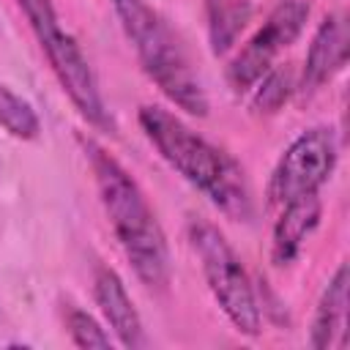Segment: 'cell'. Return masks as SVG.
I'll return each mask as SVG.
<instances>
[{
    "instance_id": "cell-1",
    "label": "cell",
    "mask_w": 350,
    "mask_h": 350,
    "mask_svg": "<svg viewBox=\"0 0 350 350\" xmlns=\"http://www.w3.org/2000/svg\"><path fill=\"white\" fill-rule=\"evenodd\" d=\"M139 126L161 159L200 189L224 216L232 221L252 219V189L246 172L227 150L216 148L161 107H142Z\"/></svg>"
},
{
    "instance_id": "cell-2",
    "label": "cell",
    "mask_w": 350,
    "mask_h": 350,
    "mask_svg": "<svg viewBox=\"0 0 350 350\" xmlns=\"http://www.w3.org/2000/svg\"><path fill=\"white\" fill-rule=\"evenodd\" d=\"M82 148L90 159L104 213L134 273L148 287H164L170 282V249L142 189L129 175V170L101 145H96L93 139H82Z\"/></svg>"
},
{
    "instance_id": "cell-3",
    "label": "cell",
    "mask_w": 350,
    "mask_h": 350,
    "mask_svg": "<svg viewBox=\"0 0 350 350\" xmlns=\"http://www.w3.org/2000/svg\"><path fill=\"white\" fill-rule=\"evenodd\" d=\"M112 5L145 74L159 90L189 115H208L205 88L170 22L145 0H112Z\"/></svg>"
},
{
    "instance_id": "cell-4",
    "label": "cell",
    "mask_w": 350,
    "mask_h": 350,
    "mask_svg": "<svg viewBox=\"0 0 350 350\" xmlns=\"http://www.w3.org/2000/svg\"><path fill=\"white\" fill-rule=\"evenodd\" d=\"M16 3L25 11L60 88L68 93V98L82 112V118H88L98 129H112V118L104 107L96 74L88 57L82 55L79 44L74 41V36L60 25L52 0H16Z\"/></svg>"
},
{
    "instance_id": "cell-5",
    "label": "cell",
    "mask_w": 350,
    "mask_h": 350,
    "mask_svg": "<svg viewBox=\"0 0 350 350\" xmlns=\"http://www.w3.org/2000/svg\"><path fill=\"white\" fill-rule=\"evenodd\" d=\"M189 243L200 260L202 276L208 282L211 295L227 314V320L235 325L238 334L257 336L260 334V306L252 287V279L235 254V249L227 243V238L202 219H194L189 224Z\"/></svg>"
},
{
    "instance_id": "cell-6",
    "label": "cell",
    "mask_w": 350,
    "mask_h": 350,
    "mask_svg": "<svg viewBox=\"0 0 350 350\" xmlns=\"http://www.w3.org/2000/svg\"><path fill=\"white\" fill-rule=\"evenodd\" d=\"M336 139L334 131L325 126H314L298 134L282 159L273 167L268 183L271 205H284L304 194H317V189L331 178L336 167Z\"/></svg>"
},
{
    "instance_id": "cell-7",
    "label": "cell",
    "mask_w": 350,
    "mask_h": 350,
    "mask_svg": "<svg viewBox=\"0 0 350 350\" xmlns=\"http://www.w3.org/2000/svg\"><path fill=\"white\" fill-rule=\"evenodd\" d=\"M309 19V3L306 0H282L265 19V25L249 38V44L232 57L227 68V82L235 93H243L254 88L265 71H271L276 55L287 49Z\"/></svg>"
},
{
    "instance_id": "cell-8",
    "label": "cell",
    "mask_w": 350,
    "mask_h": 350,
    "mask_svg": "<svg viewBox=\"0 0 350 350\" xmlns=\"http://www.w3.org/2000/svg\"><path fill=\"white\" fill-rule=\"evenodd\" d=\"M93 293H96V304L104 314V320L109 323V328L115 331L118 342L123 347L139 350L148 347V336L142 328V317L134 309V301L126 293V284L120 282V276L112 268H98L96 271V282H93Z\"/></svg>"
},
{
    "instance_id": "cell-9",
    "label": "cell",
    "mask_w": 350,
    "mask_h": 350,
    "mask_svg": "<svg viewBox=\"0 0 350 350\" xmlns=\"http://www.w3.org/2000/svg\"><path fill=\"white\" fill-rule=\"evenodd\" d=\"M347 22L345 14H328L306 52V66H304V88H320L328 82L336 71L345 68L347 63Z\"/></svg>"
},
{
    "instance_id": "cell-10",
    "label": "cell",
    "mask_w": 350,
    "mask_h": 350,
    "mask_svg": "<svg viewBox=\"0 0 350 350\" xmlns=\"http://www.w3.org/2000/svg\"><path fill=\"white\" fill-rule=\"evenodd\" d=\"M282 213L273 224V241H271V260L276 265H287L298 257L304 241L312 235V230L320 221V197L317 194H304L295 197L284 205H279Z\"/></svg>"
},
{
    "instance_id": "cell-11",
    "label": "cell",
    "mask_w": 350,
    "mask_h": 350,
    "mask_svg": "<svg viewBox=\"0 0 350 350\" xmlns=\"http://www.w3.org/2000/svg\"><path fill=\"white\" fill-rule=\"evenodd\" d=\"M347 265L342 262L336 268V273L328 279L314 317H312V331H309V345L314 350H325L334 347L336 339L345 336V325H347Z\"/></svg>"
},
{
    "instance_id": "cell-12",
    "label": "cell",
    "mask_w": 350,
    "mask_h": 350,
    "mask_svg": "<svg viewBox=\"0 0 350 350\" xmlns=\"http://www.w3.org/2000/svg\"><path fill=\"white\" fill-rule=\"evenodd\" d=\"M208 16V38L213 55H224L252 16L249 0H205Z\"/></svg>"
},
{
    "instance_id": "cell-13",
    "label": "cell",
    "mask_w": 350,
    "mask_h": 350,
    "mask_svg": "<svg viewBox=\"0 0 350 350\" xmlns=\"http://www.w3.org/2000/svg\"><path fill=\"white\" fill-rule=\"evenodd\" d=\"M0 126L16 137V139H36L41 131V120L30 101H25L19 93H14L8 85L0 82Z\"/></svg>"
},
{
    "instance_id": "cell-14",
    "label": "cell",
    "mask_w": 350,
    "mask_h": 350,
    "mask_svg": "<svg viewBox=\"0 0 350 350\" xmlns=\"http://www.w3.org/2000/svg\"><path fill=\"white\" fill-rule=\"evenodd\" d=\"M66 328H68V334H71V342L77 345V347H101V350H107V347H112V339H109V334L88 314V312H82V309H68V314H66Z\"/></svg>"
},
{
    "instance_id": "cell-15",
    "label": "cell",
    "mask_w": 350,
    "mask_h": 350,
    "mask_svg": "<svg viewBox=\"0 0 350 350\" xmlns=\"http://www.w3.org/2000/svg\"><path fill=\"white\" fill-rule=\"evenodd\" d=\"M290 90H293V79H290L287 71H279V68L276 71H265L262 85H260V90L254 96V107L260 112H276L287 101Z\"/></svg>"
}]
</instances>
